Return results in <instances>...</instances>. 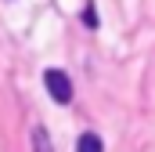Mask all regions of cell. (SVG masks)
<instances>
[{"instance_id":"1","label":"cell","mask_w":155,"mask_h":152,"mask_svg":"<svg viewBox=\"0 0 155 152\" xmlns=\"http://www.w3.org/2000/svg\"><path fill=\"white\" fill-rule=\"evenodd\" d=\"M43 83H47V91H51V98L58 105H69L72 102V80L61 73V69H47L43 73Z\"/></svg>"},{"instance_id":"2","label":"cell","mask_w":155,"mask_h":152,"mask_svg":"<svg viewBox=\"0 0 155 152\" xmlns=\"http://www.w3.org/2000/svg\"><path fill=\"white\" fill-rule=\"evenodd\" d=\"M76 152H105V145H101V138H97L94 130H87V134H79Z\"/></svg>"},{"instance_id":"3","label":"cell","mask_w":155,"mask_h":152,"mask_svg":"<svg viewBox=\"0 0 155 152\" xmlns=\"http://www.w3.org/2000/svg\"><path fill=\"white\" fill-rule=\"evenodd\" d=\"M33 152H54V145H51V134L43 130V127H33Z\"/></svg>"},{"instance_id":"4","label":"cell","mask_w":155,"mask_h":152,"mask_svg":"<svg viewBox=\"0 0 155 152\" xmlns=\"http://www.w3.org/2000/svg\"><path fill=\"white\" fill-rule=\"evenodd\" d=\"M83 22H87L90 29L97 26V11H94V4H87V7H83Z\"/></svg>"}]
</instances>
